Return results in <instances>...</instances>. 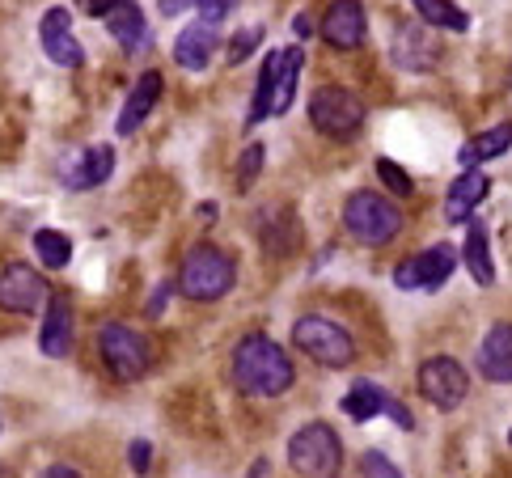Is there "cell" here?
Masks as SVG:
<instances>
[{"label": "cell", "mask_w": 512, "mask_h": 478, "mask_svg": "<svg viewBox=\"0 0 512 478\" xmlns=\"http://www.w3.org/2000/svg\"><path fill=\"white\" fill-rule=\"evenodd\" d=\"M39 347H43V356H51V360H64L72 352V309H68L64 297H51L47 301Z\"/></svg>", "instance_id": "cell-18"}, {"label": "cell", "mask_w": 512, "mask_h": 478, "mask_svg": "<svg viewBox=\"0 0 512 478\" xmlns=\"http://www.w3.org/2000/svg\"><path fill=\"white\" fill-rule=\"evenodd\" d=\"M386 402H390V394L381 390V385H373V381H356L352 390L343 394V415H352L356 424H369V419H377L381 411H386Z\"/></svg>", "instance_id": "cell-23"}, {"label": "cell", "mask_w": 512, "mask_h": 478, "mask_svg": "<svg viewBox=\"0 0 512 478\" xmlns=\"http://www.w3.org/2000/svg\"><path fill=\"white\" fill-rule=\"evenodd\" d=\"M106 30H111V39L123 43L127 51H144V47H149V22H144V13H140L136 0L106 17Z\"/></svg>", "instance_id": "cell-22"}, {"label": "cell", "mask_w": 512, "mask_h": 478, "mask_svg": "<svg viewBox=\"0 0 512 478\" xmlns=\"http://www.w3.org/2000/svg\"><path fill=\"white\" fill-rule=\"evenodd\" d=\"M123 5H132V0H85V17H102V22H106V17H111V13H119Z\"/></svg>", "instance_id": "cell-34"}, {"label": "cell", "mask_w": 512, "mask_h": 478, "mask_svg": "<svg viewBox=\"0 0 512 478\" xmlns=\"http://www.w3.org/2000/svg\"><path fill=\"white\" fill-rule=\"evenodd\" d=\"M322 39L335 51H356L369 39V17H364L360 0H331L322 13Z\"/></svg>", "instance_id": "cell-11"}, {"label": "cell", "mask_w": 512, "mask_h": 478, "mask_svg": "<svg viewBox=\"0 0 512 478\" xmlns=\"http://www.w3.org/2000/svg\"><path fill=\"white\" fill-rule=\"evenodd\" d=\"M115 170V149L111 144H89V149H72L60 161V178L68 191H94L102 187Z\"/></svg>", "instance_id": "cell-10"}, {"label": "cell", "mask_w": 512, "mask_h": 478, "mask_svg": "<svg viewBox=\"0 0 512 478\" xmlns=\"http://www.w3.org/2000/svg\"><path fill=\"white\" fill-rule=\"evenodd\" d=\"M195 9L204 13V26H212V22H221V17H229L237 9V0H195Z\"/></svg>", "instance_id": "cell-33"}, {"label": "cell", "mask_w": 512, "mask_h": 478, "mask_svg": "<svg viewBox=\"0 0 512 478\" xmlns=\"http://www.w3.org/2000/svg\"><path fill=\"white\" fill-rule=\"evenodd\" d=\"M34 254L47 271H64L72 263V237L60 229H39L34 233Z\"/></svg>", "instance_id": "cell-27"}, {"label": "cell", "mask_w": 512, "mask_h": 478, "mask_svg": "<svg viewBox=\"0 0 512 478\" xmlns=\"http://www.w3.org/2000/svg\"><path fill=\"white\" fill-rule=\"evenodd\" d=\"M276 60L280 51L263 55V68H259V85H254V98H250V115H246V132H254V123H263L271 115V102H276Z\"/></svg>", "instance_id": "cell-24"}, {"label": "cell", "mask_w": 512, "mask_h": 478, "mask_svg": "<svg viewBox=\"0 0 512 478\" xmlns=\"http://www.w3.org/2000/svg\"><path fill=\"white\" fill-rule=\"evenodd\" d=\"M43 478H81L72 466H51V470H43Z\"/></svg>", "instance_id": "cell-37"}, {"label": "cell", "mask_w": 512, "mask_h": 478, "mask_svg": "<svg viewBox=\"0 0 512 478\" xmlns=\"http://www.w3.org/2000/svg\"><path fill=\"white\" fill-rule=\"evenodd\" d=\"M127 462H132L136 474H149V466H153V445L149 440H132V445H127Z\"/></svg>", "instance_id": "cell-32"}, {"label": "cell", "mask_w": 512, "mask_h": 478, "mask_svg": "<svg viewBox=\"0 0 512 478\" xmlns=\"http://www.w3.org/2000/svg\"><path fill=\"white\" fill-rule=\"evenodd\" d=\"M237 280V263L229 259V254L221 246H195L187 259H182V271H178V292L187 301H199V305H208V301H221L225 292L233 288Z\"/></svg>", "instance_id": "cell-2"}, {"label": "cell", "mask_w": 512, "mask_h": 478, "mask_svg": "<svg viewBox=\"0 0 512 478\" xmlns=\"http://www.w3.org/2000/svg\"><path fill=\"white\" fill-rule=\"evenodd\" d=\"M263 43V26H250V30H237L233 34V47H229V64H242L246 55Z\"/></svg>", "instance_id": "cell-31"}, {"label": "cell", "mask_w": 512, "mask_h": 478, "mask_svg": "<svg viewBox=\"0 0 512 478\" xmlns=\"http://www.w3.org/2000/svg\"><path fill=\"white\" fill-rule=\"evenodd\" d=\"M309 123H314L322 136L347 140L364 123V102L343 85H322V89H314V98H309Z\"/></svg>", "instance_id": "cell-7"}, {"label": "cell", "mask_w": 512, "mask_h": 478, "mask_svg": "<svg viewBox=\"0 0 512 478\" xmlns=\"http://www.w3.org/2000/svg\"><path fill=\"white\" fill-rule=\"evenodd\" d=\"M98 352H102V364L119 381H140L144 373H149V364H153L149 339H144L136 326H127V322H102L98 326Z\"/></svg>", "instance_id": "cell-6"}, {"label": "cell", "mask_w": 512, "mask_h": 478, "mask_svg": "<svg viewBox=\"0 0 512 478\" xmlns=\"http://www.w3.org/2000/svg\"><path fill=\"white\" fill-rule=\"evenodd\" d=\"M419 394H424L432 407L457 411L470 394V377L453 356H432V360L419 364Z\"/></svg>", "instance_id": "cell-8"}, {"label": "cell", "mask_w": 512, "mask_h": 478, "mask_svg": "<svg viewBox=\"0 0 512 478\" xmlns=\"http://www.w3.org/2000/svg\"><path fill=\"white\" fill-rule=\"evenodd\" d=\"M263 157H267V153H263V144L254 140L250 149L242 153V161H237V191H250V182L259 178V170H263Z\"/></svg>", "instance_id": "cell-29"}, {"label": "cell", "mask_w": 512, "mask_h": 478, "mask_svg": "<svg viewBox=\"0 0 512 478\" xmlns=\"http://www.w3.org/2000/svg\"><path fill=\"white\" fill-rule=\"evenodd\" d=\"M462 259H466V271L474 275L479 288H491L496 284V263H491V242H487V229L474 220L470 233H466V246H462Z\"/></svg>", "instance_id": "cell-21"}, {"label": "cell", "mask_w": 512, "mask_h": 478, "mask_svg": "<svg viewBox=\"0 0 512 478\" xmlns=\"http://www.w3.org/2000/svg\"><path fill=\"white\" fill-rule=\"evenodd\" d=\"M233 381L250 398H280L284 390H292L297 373H292L288 352L271 335H246L233 347Z\"/></svg>", "instance_id": "cell-1"}, {"label": "cell", "mask_w": 512, "mask_h": 478, "mask_svg": "<svg viewBox=\"0 0 512 478\" xmlns=\"http://www.w3.org/2000/svg\"><path fill=\"white\" fill-rule=\"evenodd\" d=\"M157 98H161V72H157V68L140 72L136 85H132V94H127V102H123V110H119V119H115V132H119V136H132L136 127L153 115Z\"/></svg>", "instance_id": "cell-15"}, {"label": "cell", "mask_w": 512, "mask_h": 478, "mask_svg": "<svg viewBox=\"0 0 512 478\" xmlns=\"http://www.w3.org/2000/svg\"><path fill=\"white\" fill-rule=\"evenodd\" d=\"M0 478H5V474H0Z\"/></svg>", "instance_id": "cell-39"}, {"label": "cell", "mask_w": 512, "mask_h": 478, "mask_svg": "<svg viewBox=\"0 0 512 478\" xmlns=\"http://www.w3.org/2000/svg\"><path fill=\"white\" fill-rule=\"evenodd\" d=\"M39 39H43V51L51 64L60 68H81L85 64V47L72 39V13L68 9H47L43 22H39Z\"/></svg>", "instance_id": "cell-12"}, {"label": "cell", "mask_w": 512, "mask_h": 478, "mask_svg": "<svg viewBox=\"0 0 512 478\" xmlns=\"http://www.w3.org/2000/svg\"><path fill=\"white\" fill-rule=\"evenodd\" d=\"M415 13H419V22H424L428 30H449V34H462L470 30V17L453 5V0H415Z\"/></svg>", "instance_id": "cell-25"}, {"label": "cell", "mask_w": 512, "mask_h": 478, "mask_svg": "<svg viewBox=\"0 0 512 478\" xmlns=\"http://www.w3.org/2000/svg\"><path fill=\"white\" fill-rule=\"evenodd\" d=\"M377 178L386 182V187H390L398 199H411V195H415V182H411L407 170H402L398 161H390V157H377Z\"/></svg>", "instance_id": "cell-28"}, {"label": "cell", "mask_w": 512, "mask_h": 478, "mask_svg": "<svg viewBox=\"0 0 512 478\" xmlns=\"http://www.w3.org/2000/svg\"><path fill=\"white\" fill-rule=\"evenodd\" d=\"M508 445H512V428H508Z\"/></svg>", "instance_id": "cell-38"}, {"label": "cell", "mask_w": 512, "mask_h": 478, "mask_svg": "<svg viewBox=\"0 0 512 478\" xmlns=\"http://www.w3.org/2000/svg\"><path fill=\"white\" fill-rule=\"evenodd\" d=\"M195 0H161V13H170V17H178L182 9H191Z\"/></svg>", "instance_id": "cell-36"}, {"label": "cell", "mask_w": 512, "mask_h": 478, "mask_svg": "<svg viewBox=\"0 0 512 478\" xmlns=\"http://www.w3.org/2000/svg\"><path fill=\"white\" fill-rule=\"evenodd\" d=\"M216 47H221L216 30L204 26V22H191V26L174 39V64H178V68H187V72H204V68L212 64Z\"/></svg>", "instance_id": "cell-16"}, {"label": "cell", "mask_w": 512, "mask_h": 478, "mask_svg": "<svg viewBox=\"0 0 512 478\" xmlns=\"http://www.w3.org/2000/svg\"><path fill=\"white\" fill-rule=\"evenodd\" d=\"M43 301H47V280L30 263H9L0 271V309L5 314H17V318L39 314Z\"/></svg>", "instance_id": "cell-9"}, {"label": "cell", "mask_w": 512, "mask_h": 478, "mask_svg": "<svg viewBox=\"0 0 512 478\" xmlns=\"http://www.w3.org/2000/svg\"><path fill=\"white\" fill-rule=\"evenodd\" d=\"M436 60H441V43L432 39V30L424 22H402L394 34V64L407 72H424L436 68Z\"/></svg>", "instance_id": "cell-13"}, {"label": "cell", "mask_w": 512, "mask_h": 478, "mask_svg": "<svg viewBox=\"0 0 512 478\" xmlns=\"http://www.w3.org/2000/svg\"><path fill=\"white\" fill-rule=\"evenodd\" d=\"M508 144H512V123H496L491 132H479L466 149H462V165H479V161H491V157H500L508 153Z\"/></svg>", "instance_id": "cell-26"}, {"label": "cell", "mask_w": 512, "mask_h": 478, "mask_svg": "<svg viewBox=\"0 0 512 478\" xmlns=\"http://www.w3.org/2000/svg\"><path fill=\"white\" fill-rule=\"evenodd\" d=\"M292 343H297L309 360H318L322 369H347V364L356 360V343H352V335H347L339 322L322 318V314H305V318H297V326H292Z\"/></svg>", "instance_id": "cell-5"}, {"label": "cell", "mask_w": 512, "mask_h": 478, "mask_svg": "<svg viewBox=\"0 0 512 478\" xmlns=\"http://www.w3.org/2000/svg\"><path fill=\"white\" fill-rule=\"evenodd\" d=\"M479 373L491 385L512 381V322H496L479 343Z\"/></svg>", "instance_id": "cell-14"}, {"label": "cell", "mask_w": 512, "mask_h": 478, "mask_svg": "<svg viewBox=\"0 0 512 478\" xmlns=\"http://www.w3.org/2000/svg\"><path fill=\"white\" fill-rule=\"evenodd\" d=\"M343 229L364 246H386L402 233V212L377 191H356L343 204Z\"/></svg>", "instance_id": "cell-4"}, {"label": "cell", "mask_w": 512, "mask_h": 478, "mask_svg": "<svg viewBox=\"0 0 512 478\" xmlns=\"http://www.w3.org/2000/svg\"><path fill=\"white\" fill-rule=\"evenodd\" d=\"M305 68V51L301 47H284L276 60V102H271V115H288L292 98H297V81Z\"/></svg>", "instance_id": "cell-20"}, {"label": "cell", "mask_w": 512, "mask_h": 478, "mask_svg": "<svg viewBox=\"0 0 512 478\" xmlns=\"http://www.w3.org/2000/svg\"><path fill=\"white\" fill-rule=\"evenodd\" d=\"M288 466L301 478H335L343 470V440L331 424H305L288 436Z\"/></svg>", "instance_id": "cell-3"}, {"label": "cell", "mask_w": 512, "mask_h": 478, "mask_svg": "<svg viewBox=\"0 0 512 478\" xmlns=\"http://www.w3.org/2000/svg\"><path fill=\"white\" fill-rule=\"evenodd\" d=\"M386 411L394 415V424H398L402 432H411V428H415V419H411V411L402 407V402H394V398H390V402H386Z\"/></svg>", "instance_id": "cell-35"}, {"label": "cell", "mask_w": 512, "mask_h": 478, "mask_svg": "<svg viewBox=\"0 0 512 478\" xmlns=\"http://www.w3.org/2000/svg\"><path fill=\"white\" fill-rule=\"evenodd\" d=\"M487 191H491V178L483 170H462V174H457V182L449 187L445 220H453V225H457V220H466L487 199Z\"/></svg>", "instance_id": "cell-17"}, {"label": "cell", "mask_w": 512, "mask_h": 478, "mask_svg": "<svg viewBox=\"0 0 512 478\" xmlns=\"http://www.w3.org/2000/svg\"><path fill=\"white\" fill-rule=\"evenodd\" d=\"M360 474L364 478H402V470L390 462L386 453H377V449H369V453L360 457Z\"/></svg>", "instance_id": "cell-30"}, {"label": "cell", "mask_w": 512, "mask_h": 478, "mask_svg": "<svg viewBox=\"0 0 512 478\" xmlns=\"http://www.w3.org/2000/svg\"><path fill=\"white\" fill-rule=\"evenodd\" d=\"M453 267H457V246H449V242H436V246H428L424 254H415L419 288H424V292L445 288V280L453 275Z\"/></svg>", "instance_id": "cell-19"}]
</instances>
